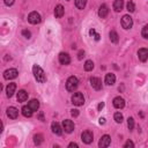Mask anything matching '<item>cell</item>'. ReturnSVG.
Wrapping results in <instances>:
<instances>
[{"label":"cell","mask_w":148,"mask_h":148,"mask_svg":"<svg viewBox=\"0 0 148 148\" xmlns=\"http://www.w3.org/2000/svg\"><path fill=\"white\" fill-rule=\"evenodd\" d=\"M32 73H34L35 79H36L38 82L44 83V82L46 81V75H45L44 71H43L38 65H34V66H32Z\"/></svg>","instance_id":"1"},{"label":"cell","mask_w":148,"mask_h":148,"mask_svg":"<svg viewBox=\"0 0 148 148\" xmlns=\"http://www.w3.org/2000/svg\"><path fill=\"white\" fill-rule=\"evenodd\" d=\"M79 86V80L75 76H69L66 82V89L68 91H74Z\"/></svg>","instance_id":"2"},{"label":"cell","mask_w":148,"mask_h":148,"mask_svg":"<svg viewBox=\"0 0 148 148\" xmlns=\"http://www.w3.org/2000/svg\"><path fill=\"white\" fill-rule=\"evenodd\" d=\"M72 103L76 106H81L84 103V97L82 92H74L72 96Z\"/></svg>","instance_id":"3"},{"label":"cell","mask_w":148,"mask_h":148,"mask_svg":"<svg viewBox=\"0 0 148 148\" xmlns=\"http://www.w3.org/2000/svg\"><path fill=\"white\" fill-rule=\"evenodd\" d=\"M132 25H133V20H132V17H131L130 15H124V16L121 17V27H123L124 29L128 30V29L132 28Z\"/></svg>","instance_id":"4"},{"label":"cell","mask_w":148,"mask_h":148,"mask_svg":"<svg viewBox=\"0 0 148 148\" xmlns=\"http://www.w3.org/2000/svg\"><path fill=\"white\" fill-rule=\"evenodd\" d=\"M28 21L31 23V24H38L40 21H42V17H40V14L37 13V12H31L28 16Z\"/></svg>","instance_id":"5"},{"label":"cell","mask_w":148,"mask_h":148,"mask_svg":"<svg viewBox=\"0 0 148 148\" xmlns=\"http://www.w3.org/2000/svg\"><path fill=\"white\" fill-rule=\"evenodd\" d=\"M17 74H18V72L16 68H9L3 72V77L6 80H12V79H15L17 76Z\"/></svg>","instance_id":"6"},{"label":"cell","mask_w":148,"mask_h":148,"mask_svg":"<svg viewBox=\"0 0 148 148\" xmlns=\"http://www.w3.org/2000/svg\"><path fill=\"white\" fill-rule=\"evenodd\" d=\"M62 128L65 130L66 133H72L74 131V123L69 119H65L62 121Z\"/></svg>","instance_id":"7"},{"label":"cell","mask_w":148,"mask_h":148,"mask_svg":"<svg viewBox=\"0 0 148 148\" xmlns=\"http://www.w3.org/2000/svg\"><path fill=\"white\" fill-rule=\"evenodd\" d=\"M81 139H82V141H83L84 143L89 145V143L92 142V133H91L90 131H84V132L81 134Z\"/></svg>","instance_id":"8"},{"label":"cell","mask_w":148,"mask_h":148,"mask_svg":"<svg viewBox=\"0 0 148 148\" xmlns=\"http://www.w3.org/2000/svg\"><path fill=\"white\" fill-rule=\"evenodd\" d=\"M110 143H111V138H110L108 134H105V135H103V136L101 138V140H99V142H98V146H99L101 148H105V147H109Z\"/></svg>","instance_id":"9"},{"label":"cell","mask_w":148,"mask_h":148,"mask_svg":"<svg viewBox=\"0 0 148 148\" xmlns=\"http://www.w3.org/2000/svg\"><path fill=\"white\" fill-rule=\"evenodd\" d=\"M112 103H113V106L116 109H123L125 106V99L123 97H120V96L114 97L113 101H112Z\"/></svg>","instance_id":"10"},{"label":"cell","mask_w":148,"mask_h":148,"mask_svg":"<svg viewBox=\"0 0 148 148\" xmlns=\"http://www.w3.org/2000/svg\"><path fill=\"white\" fill-rule=\"evenodd\" d=\"M108 14H109V8H108V6H106L105 3H102V5L99 6V9H98V16H99L101 18H105V17L108 16Z\"/></svg>","instance_id":"11"},{"label":"cell","mask_w":148,"mask_h":148,"mask_svg":"<svg viewBox=\"0 0 148 148\" xmlns=\"http://www.w3.org/2000/svg\"><path fill=\"white\" fill-rule=\"evenodd\" d=\"M90 84L95 90H101L102 89V81L98 77H91L90 79Z\"/></svg>","instance_id":"12"},{"label":"cell","mask_w":148,"mask_h":148,"mask_svg":"<svg viewBox=\"0 0 148 148\" xmlns=\"http://www.w3.org/2000/svg\"><path fill=\"white\" fill-rule=\"evenodd\" d=\"M59 62L61 65H68L71 62V58L68 56V53H65V52H61L59 54Z\"/></svg>","instance_id":"13"},{"label":"cell","mask_w":148,"mask_h":148,"mask_svg":"<svg viewBox=\"0 0 148 148\" xmlns=\"http://www.w3.org/2000/svg\"><path fill=\"white\" fill-rule=\"evenodd\" d=\"M138 57H139L140 61L145 62V61L148 59V50H147V49H145V47L140 49V50L138 51Z\"/></svg>","instance_id":"14"},{"label":"cell","mask_w":148,"mask_h":148,"mask_svg":"<svg viewBox=\"0 0 148 148\" xmlns=\"http://www.w3.org/2000/svg\"><path fill=\"white\" fill-rule=\"evenodd\" d=\"M17 114H18V111H17L16 108H14V106H9V108L7 109V116H8L10 119H15V118H17Z\"/></svg>","instance_id":"15"},{"label":"cell","mask_w":148,"mask_h":148,"mask_svg":"<svg viewBox=\"0 0 148 148\" xmlns=\"http://www.w3.org/2000/svg\"><path fill=\"white\" fill-rule=\"evenodd\" d=\"M51 128H52V132L57 135H61L62 134V128L60 127V125L57 123V121H53L51 124Z\"/></svg>","instance_id":"16"},{"label":"cell","mask_w":148,"mask_h":148,"mask_svg":"<svg viewBox=\"0 0 148 148\" xmlns=\"http://www.w3.org/2000/svg\"><path fill=\"white\" fill-rule=\"evenodd\" d=\"M105 83L108 84V86H112L114 82H116V75L114 74H112V73H108L106 75H105Z\"/></svg>","instance_id":"17"},{"label":"cell","mask_w":148,"mask_h":148,"mask_svg":"<svg viewBox=\"0 0 148 148\" xmlns=\"http://www.w3.org/2000/svg\"><path fill=\"white\" fill-rule=\"evenodd\" d=\"M16 98H17V102H25L28 99V92L25 90H18Z\"/></svg>","instance_id":"18"},{"label":"cell","mask_w":148,"mask_h":148,"mask_svg":"<svg viewBox=\"0 0 148 148\" xmlns=\"http://www.w3.org/2000/svg\"><path fill=\"white\" fill-rule=\"evenodd\" d=\"M15 89H16V84L15 83H9L6 88V92H7V96L8 97H12L15 92Z\"/></svg>","instance_id":"19"},{"label":"cell","mask_w":148,"mask_h":148,"mask_svg":"<svg viewBox=\"0 0 148 148\" xmlns=\"http://www.w3.org/2000/svg\"><path fill=\"white\" fill-rule=\"evenodd\" d=\"M32 110L30 109V106L29 105H24L23 108H22V114L24 116V117H27V118H30L31 116H32Z\"/></svg>","instance_id":"20"},{"label":"cell","mask_w":148,"mask_h":148,"mask_svg":"<svg viewBox=\"0 0 148 148\" xmlns=\"http://www.w3.org/2000/svg\"><path fill=\"white\" fill-rule=\"evenodd\" d=\"M124 7V1L123 0H114L113 1V9L116 12H120Z\"/></svg>","instance_id":"21"},{"label":"cell","mask_w":148,"mask_h":148,"mask_svg":"<svg viewBox=\"0 0 148 148\" xmlns=\"http://www.w3.org/2000/svg\"><path fill=\"white\" fill-rule=\"evenodd\" d=\"M64 13H65V9H64V7L61 5H58L54 8V15H56V17H61L64 15Z\"/></svg>","instance_id":"22"},{"label":"cell","mask_w":148,"mask_h":148,"mask_svg":"<svg viewBox=\"0 0 148 148\" xmlns=\"http://www.w3.org/2000/svg\"><path fill=\"white\" fill-rule=\"evenodd\" d=\"M109 37H110V40H111L112 43H114V44H117V43H118V40H119L118 34H117L114 30H111V31H110V34H109Z\"/></svg>","instance_id":"23"},{"label":"cell","mask_w":148,"mask_h":148,"mask_svg":"<svg viewBox=\"0 0 148 148\" xmlns=\"http://www.w3.org/2000/svg\"><path fill=\"white\" fill-rule=\"evenodd\" d=\"M28 105L30 106V109H31L32 111H37L38 108H39V102H38L37 99H31Z\"/></svg>","instance_id":"24"},{"label":"cell","mask_w":148,"mask_h":148,"mask_svg":"<svg viewBox=\"0 0 148 148\" xmlns=\"http://www.w3.org/2000/svg\"><path fill=\"white\" fill-rule=\"evenodd\" d=\"M87 0H75V6L77 9H83L86 7Z\"/></svg>","instance_id":"25"},{"label":"cell","mask_w":148,"mask_h":148,"mask_svg":"<svg viewBox=\"0 0 148 148\" xmlns=\"http://www.w3.org/2000/svg\"><path fill=\"white\" fill-rule=\"evenodd\" d=\"M92 68H94V62L91 60H87L84 62V69L87 72H89V71H92Z\"/></svg>","instance_id":"26"},{"label":"cell","mask_w":148,"mask_h":148,"mask_svg":"<svg viewBox=\"0 0 148 148\" xmlns=\"http://www.w3.org/2000/svg\"><path fill=\"white\" fill-rule=\"evenodd\" d=\"M113 118H114L116 123H118V124L123 123V119H124V117H123V114H121L120 112H116V113H114V116H113Z\"/></svg>","instance_id":"27"},{"label":"cell","mask_w":148,"mask_h":148,"mask_svg":"<svg viewBox=\"0 0 148 148\" xmlns=\"http://www.w3.org/2000/svg\"><path fill=\"white\" fill-rule=\"evenodd\" d=\"M126 8H127V10H128L130 13H133V12L135 10V5H134V2H133V1H128L127 5H126Z\"/></svg>","instance_id":"28"},{"label":"cell","mask_w":148,"mask_h":148,"mask_svg":"<svg viewBox=\"0 0 148 148\" xmlns=\"http://www.w3.org/2000/svg\"><path fill=\"white\" fill-rule=\"evenodd\" d=\"M34 141L36 145H40L43 142V135L42 134H36L35 138H34Z\"/></svg>","instance_id":"29"},{"label":"cell","mask_w":148,"mask_h":148,"mask_svg":"<svg viewBox=\"0 0 148 148\" xmlns=\"http://www.w3.org/2000/svg\"><path fill=\"white\" fill-rule=\"evenodd\" d=\"M127 126H128V130L130 131H132L134 128V119L132 117H128V119H127Z\"/></svg>","instance_id":"30"},{"label":"cell","mask_w":148,"mask_h":148,"mask_svg":"<svg viewBox=\"0 0 148 148\" xmlns=\"http://www.w3.org/2000/svg\"><path fill=\"white\" fill-rule=\"evenodd\" d=\"M141 35H142L143 38H148V24L145 25V27L142 28V32H141Z\"/></svg>","instance_id":"31"},{"label":"cell","mask_w":148,"mask_h":148,"mask_svg":"<svg viewBox=\"0 0 148 148\" xmlns=\"http://www.w3.org/2000/svg\"><path fill=\"white\" fill-rule=\"evenodd\" d=\"M89 34H90V36H94V38H95L96 40H99V35L96 34L95 29H90V30H89Z\"/></svg>","instance_id":"32"},{"label":"cell","mask_w":148,"mask_h":148,"mask_svg":"<svg viewBox=\"0 0 148 148\" xmlns=\"http://www.w3.org/2000/svg\"><path fill=\"white\" fill-rule=\"evenodd\" d=\"M22 35H23L25 38H30V37H31V32H30L29 30H27V29L22 30Z\"/></svg>","instance_id":"33"},{"label":"cell","mask_w":148,"mask_h":148,"mask_svg":"<svg viewBox=\"0 0 148 148\" xmlns=\"http://www.w3.org/2000/svg\"><path fill=\"white\" fill-rule=\"evenodd\" d=\"M124 147H125V148H128V147H134V143H133L131 140H128V141H126V143L124 145Z\"/></svg>","instance_id":"34"},{"label":"cell","mask_w":148,"mask_h":148,"mask_svg":"<svg viewBox=\"0 0 148 148\" xmlns=\"http://www.w3.org/2000/svg\"><path fill=\"white\" fill-rule=\"evenodd\" d=\"M71 111H72L71 113H72V116H73V117H77V116H79V110L73 109V110H71Z\"/></svg>","instance_id":"35"},{"label":"cell","mask_w":148,"mask_h":148,"mask_svg":"<svg viewBox=\"0 0 148 148\" xmlns=\"http://www.w3.org/2000/svg\"><path fill=\"white\" fill-rule=\"evenodd\" d=\"M83 57H84V51H83V50H81V51L77 53V58H79V59H82Z\"/></svg>","instance_id":"36"},{"label":"cell","mask_w":148,"mask_h":148,"mask_svg":"<svg viewBox=\"0 0 148 148\" xmlns=\"http://www.w3.org/2000/svg\"><path fill=\"white\" fill-rule=\"evenodd\" d=\"M3 1H5V5L7 6H12L14 3V0H3Z\"/></svg>","instance_id":"37"},{"label":"cell","mask_w":148,"mask_h":148,"mask_svg":"<svg viewBox=\"0 0 148 148\" xmlns=\"http://www.w3.org/2000/svg\"><path fill=\"white\" fill-rule=\"evenodd\" d=\"M68 147H71V148H72V147H74V148H77L79 146H77V143H75V142H71V143L68 145Z\"/></svg>","instance_id":"38"},{"label":"cell","mask_w":148,"mask_h":148,"mask_svg":"<svg viewBox=\"0 0 148 148\" xmlns=\"http://www.w3.org/2000/svg\"><path fill=\"white\" fill-rule=\"evenodd\" d=\"M103 108H104V103H103V102H101V103L98 104V111H101Z\"/></svg>","instance_id":"39"},{"label":"cell","mask_w":148,"mask_h":148,"mask_svg":"<svg viewBox=\"0 0 148 148\" xmlns=\"http://www.w3.org/2000/svg\"><path fill=\"white\" fill-rule=\"evenodd\" d=\"M38 118H39V120L44 121V116H43V112H39V114H38Z\"/></svg>","instance_id":"40"},{"label":"cell","mask_w":148,"mask_h":148,"mask_svg":"<svg viewBox=\"0 0 148 148\" xmlns=\"http://www.w3.org/2000/svg\"><path fill=\"white\" fill-rule=\"evenodd\" d=\"M99 124H105V118H99Z\"/></svg>","instance_id":"41"}]
</instances>
